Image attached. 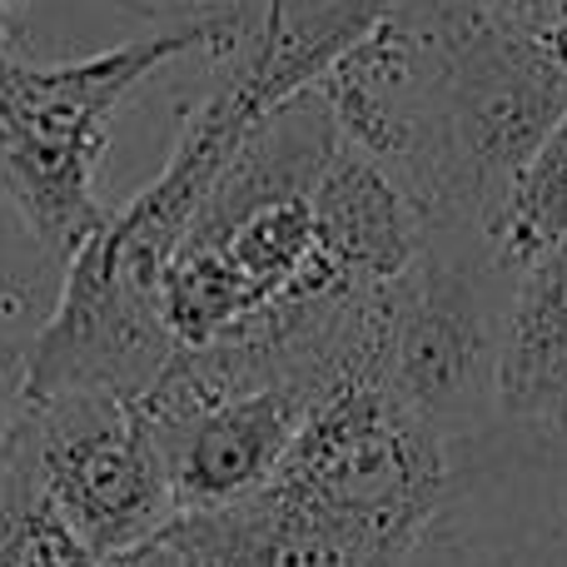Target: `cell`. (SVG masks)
<instances>
[{
    "label": "cell",
    "instance_id": "6da1fadb",
    "mask_svg": "<svg viewBox=\"0 0 567 567\" xmlns=\"http://www.w3.org/2000/svg\"><path fill=\"white\" fill-rule=\"evenodd\" d=\"M225 6H205L155 35L60 65H30L0 45V205L30 229L50 259L65 265L110 219L95 199L120 105L185 55H215Z\"/></svg>",
    "mask_w": 567,
    "mask_h": 567
},
{
    "label": "cell",
    "instance_id": "7a4b0ae2",
    "mask_svg": "<svg viewBox=\"0 0 567 567\" xmlns=\"http://www.w3.org/2000/svg\"><path fill=\"white\" fill-rule=\"evenodd\" d=\"M439 50L449 225L488 235L508 185L567 115V50L498 0H409Z\"/></svg>",
    "mask_w": 567,
    "mask_h": 567
},
{
    "label": "cell",
    "instance_id": "3957f363",
    "mask_svg": "<svg viewBox=\"0 0 567 567\" xmlns=\"http://www.w3.org/2000/svg\"><path fill=\"white\" fill-rule=\"evenodd\" d=\"M513 284L518 275L473 225H429L419 259L389 284L383 383L443 449L498 423Z\"/></svg>",
    "mask_w": 567,
    "mask_h": 567
},
{
    "label": "cell",
    "instance_id": "277c9868",
    "mask_svg": "<svg viewBox=\"0 0 567 567\" xmlns=\"http://www.w3.org/2000/svg\"><path fill=\"white\" fill-rule=\"evenodd\" d=\"M20 458L95 558L135 548L175 518L165 458L140 399L105 389L30 399Z\"/></svg>",
    "mask_w": 567,
    "mask_h": 567
},
{
    "label": "cell",
    "instance_id": "5b68a950",
    "mask_svg": "<svg viewBox=\"0 0 567 567\" xmlns=\"http://www.w3.org/2000/svg\"><path fill=\"white\" fill-rule=\"evenodd\" d=\"M329 379H259L215 383L185 359L165 363L140 393L159 458H165L175 513H209L259 493L289 458L313 399Z\"/></svg>",
    "mask_w": 567,
    "mask_h": 567
},
{
    "label": "cell",
    "instance_id": "8992f818",
    "mask_svg": "<svg viewBox=\"0 0 567 567\" xmlns=\"http://www.w3.org/2000/svg\"><path fill=\"white\" fill-rule=\"evenodd\" d=\"M349 150L369 155L423 225H449V145L439 105V50L409 0H393L313 85Z\"/></svg>",
    "mask_w": 567,
    "mask_h": 567
},
{
    "label": "cell",
    "instance_id": "52a82bcc",
    "mask_svg": "<svg viewBox=\"0 0 567 567\" xmlns=\"http://www.w3.org/2000/svg\"><path fill=\"white\" fill-rule=\"evenodd\" d=\"M449 493L409 567H567V449L523 423L449 449Z\"/></svg>",
    "mask_w": 567,
    "mask_h": 567
},
{
    "label": "cell",
    "instance_id": "ba28073f",
    "mask_svg": "<svg viewBox=\"0 0 567 567\" xmlns=\"http://www.w3.org/2000/svg\"><path fill=\"white\" fill-rule=\"evenodd\" d=\"M175 333L159 313V293L125 279L95 245L65 259V284L50 323L35 333L30 399L60 389H105L140 399L175 359Z\"/></svg>",
    "mask_w": 567,
    "mask_h": 567
},
{
    "label": "cell",
    "instance_id": "9c48e42d",
    "mask_svg": "<svg viewBox=\"0 0 567 567\" xmlns=\"http://www.w3.org/2000/svg\"><path fill=\"white\" fill-rule=\"evenodd\" d=\"M165 538L189 567H409L399 543L339 518L279 478L229 508L175 513Z\"/></svg>",
    "mask_w": 567,
    "mask_h": 567
},
{
    "label": "cell",
    "instance_id": "30bf717a",
    "mask_svg": "<svg viewBox=\"0 0 567 567\" xmlns=\"http://www.w3.org/2000/svg\"><path fill=\"white\" fill-rule=\"evenodd\" d=\"M309 209L319 255L359 289L393 284L419 259L423 235H429L419 205L369 155L349 150L343 140L313 185Z\"/></svg>",
    "mask_w": 567,
    "mask_h": 567
},
{
    "label": "cell",
    "instance_id": "8fae6325",
    "mask_svg": "<svg viewBox=\"0 0 567 567\" xmlns=\"http://www.w3.org/2000/svg\"><path fill=\"white\" fill-rule=\"evenodd\" d=\"M567 403V235L538 255L513 284L503 333L498 419L548 423Z\"/></svg>",
    "mask_w": 567,
    "mask_h": 567
},
{
    "label": "cell",
    "instance_id": "7c38bea8",
    "mask_svg": "<svg viewBox=\"0 0 567 567\" xmlns=\"http://www.w3.org/2000/svg\"><path fill=\"white\" fill-rule=\"evenodd\" d=\"M563 235H567V115L543 135V145L533 150L528 165L508 185L498 219L488 229V245L513 275H523Z\"/></svg>",
    "mask_w": 567,
    "mask_h": 567
},
{
    "label": "cell",
    "instance_id": "4fadbf2b",
    "mask_svg": "<svg viewBox=\"0 0 567 567\" xmlns=\"http://www.w3.org/2000/svg\"><path fill=\"white\" fill-rule=\"evenodd\" d=\"M90 543L60 518V508L35 488L25 458L0 493V567H95Z\"/></svg>",
    "mask_w": 567,
    "mask_h": 567
},
{
    "label": "cell",
    "instance_id": "5bb4252c",
    "mask_svg": "<svg viewBox=\"0 0 567 567\" xmlns=\"http://www.w3.org/2000/svg\"><path fill=\"white\" fill-rule=\"evenodd\" d=\"M25 419H30V359L20 343L0 339V493L16 478Z\"/></svg>",
    "mask_w": 567,
    "mask_h": 567
},
{
    "label": "cell",
    "instance_id": "9a60e30c",
    "mask_svg": "<svg viewBox=\"0 0 567 567\" xmlns=\"http://www.w3.org/2000/svg\"><path fill=\"white\" fill-rule=\"evenodd\" d=\"M95 567H189V563L179 558V548L165 538V528H159L155 538L135 543V548H120V553H110V558H100Z\"/></svg>",
    "mask_w": 567,
    "mask_h": 567
},
{
    "label": "cell",
    "instance_id": "2e32d148",
    "mask_svg": "<svg viewBox=\"0 0 567 567\" xmlns=\"http://www.w3.org/2000/svg\"><path fill=\"white\" fill-rule=\"evenodd\" d=\"M115 6H125L130 16H175V20H185V16H195V10H205V6H215V0H115Z\"/></svg>",
    "mask_w": 567,
    "mask_h": 567
},
{
    "label": "cell",
    "instance_id": "e0dca14e",
    "mask_svg": "<svg viewBox=\"0 0 567 567\" xmlns=\"http://www.w3.org/2000/svg\"><path fill=\"white\" fill-rule=\"evenodd\" d=\"M523 429H528V423H523ZM538 433H548L553 443H563V449H567V403H563L558 413H553L548 423H538Z\"/></svg>",
    "mask_w": 567,
    "mask_h": 567
},
{
    "label": "cell",
    "instance_id": "ac0fdd59",
    "mask_svg": "<svg viewBox=\"0 0 567 567\" xmlns=\"http://www.w3.org/2000/svg\"><path fill=\"white\" fill-rule=\"evenodd\" d=\"M10 6H16V0H0V20H6V10H10Z\"/></svg>",
    "mask_w": 567,
    "mask_h": 567
}]
</instances>
